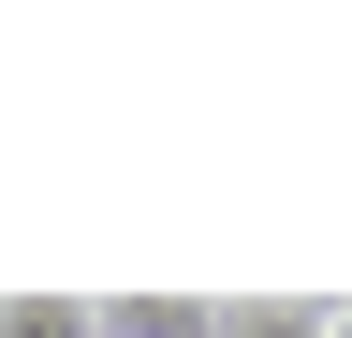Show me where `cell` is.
Returning a JSON list of instances; mask_svg holds the SVG:
<instances>
[{"instance_id": "obj_3", "label": "cell", "mask_w": 352, "mask_h": 338, "mask_svg": "<svg viewBox=\"0 0 352 338\" xmlns=\"http://www.w3.org/2000/svg\"><path fill=\"white\" fill-rule=\"evenodd\" d=\"M0 338H88V294H0Z\"/></svg>"}, {"instance_id": "obj_4", "label": "cell", "mask_w": 352, "mask_h": 338, "mask_svg": "<svg viewBox=\"0 0 352 338\" xmlns=\"http://www.w3.org/2000/svg\"><path fill=\"white\" fill-rule=\"evenodd\" d=\"M338 338H352V294H338Z\"/></svg>"}, {"instance_id": "obj_2", "label": "cell", "mask_w": 352, "mask_h": 338, "mask_svg": "<svg viewBox=\"0 0 352 338\" xmlns=\"http://www.w3.org/2000/svg\"><path fill=\"white\" fill-rule=\"evenodd\" d=\"M220 338H338V294H220Z\"/></svg>"}, {"instance_id": "obj_1", "label": "cell", "mask_w": 352, "mask_h": 338, "mask_svg": "<svg viewBox=\"0 0 352 338\" xmlns=\"http://www.w3.org/2000/svg\"><path fill=\"white\" fill-rule=\"evenodd\" d=\"M88 338H220V294H88Z\"/></svg>"}]
</instances>
